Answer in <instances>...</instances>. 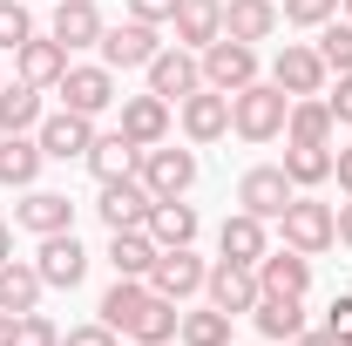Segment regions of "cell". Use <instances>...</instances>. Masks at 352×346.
I'll use <instances>...</instances> for the list:
<instances>
[{
  "label": "cell",
  "mask_w": 352,
  "mask_h": 346,
  "mask_svg": "<svg viewBox=\"0 0 352 346\" xmlns=\"http://www.w3.org/2000/svg\"><path fill=\"white\" fill-rule=\"evenodd\" d=\"M102 326L129 333L135 346H170L176 326H183V312H176V299H163L149 278H116V285L102 292Z\"/></svg>",
  "instance_id": "cell-1"
},
{
  "label": "cell",
  "mask_w": 352,
  "mask_h": 346,
  "mask_svg": "<svg viewBox=\"0 0 352 346\" xmlns=\"http://www.w3.org/2000/svg\"><path fill=\"white\" fill-rule=\"evenodd\" d=\"M285 116H292V95L278 82H251L230 95V130L244 136V143H271V136H285Z\"/></svg>",
  "instance_id": "cell-2"
},
{
  "label": "cell",
  "mask_w": 352,
  "mask_h": 346,
  "mask_svg": "<svg viewBox=\"0 0 352 346\" xmlns=\"http://www.w3.org/2000/svg\"><path fill=\"white\" fill-rule=\"evenodd\" d=\"M278 224H285V245L305 252V258H318V252L339 245V217H332V204H318V197H292Z\"/></svg>",
  "instance_id": "cell-3"
},
{
  "label": "cell",
  "mask_w": 352,
  "mask_h": 346,
  "mask_svg": "<svg viewBox=\"0 0 352 346\" xmlns=\"http://www.w3.org/2000/svg\"><path fill=\"white\" fill-rule=\"evenodd\" d=\"M258 82V48L251 41H230V34H217V41L204 48V88H223V95H237V88Z\"/></svg>",
  "instance_id": "cell-4"
},
{
  "label": "cell",
  "mask_w": 352,
  "mask_h": 346,
  "mask_svg": "<svg viewBox=\"0 0 352 346\" xmlns=\"http://www.w3.org/2000/svg\"><path fill=\"white\" fill-rule=\"evenodd\" d=\"M197 88H204V54H197V48H156V61H149V95L183 102V95H197Z\"/></svg>",
  "instance_id": "cell-5"
},
{
  "label": "cell",
  "mask_w": 352,
  "mask_h": 346,
  "mask_svg": "<svg viewBox=\"0 0 352 346\" xmlns=\"http://www.w3.org/2000/svg\"><path fill=\"white\" fill-rule=\"evenodd\" d=\"M34 272H41V285H54V292H75L88 278V252L75 245V231H47L41 252H34Z\"/></svg>",
  "instance_id": "cell-6"
},
{
  "label": "cell",
  "mask_w": 352,
  "mask_h": 346,
  "mask_svg": "<svg viewBox=\"0 0 352 346\" xmlns=\"http://www.w3.org/2000/svg\"><path fill=\"white\" fill-rule=\"evenodd\" d=\"M102 224L109 231H142L149 224V211H156V197H149V183L142 176H116V183H102Z\"/></svg>",
  "instance_id": "cell-7"
},
{
  "label": "cell",
  "mask_w": 352,
  "mask_h": 346,
  "mask_svg": "<svg viewBox=\"0 0 352 346\" xmlns=\"http://www.w3.org/2000/svg\"><path fill=\"white\" fill-rule=\"evenodd\" d=\"M54 95H61V109H75V116H102L109 102H116V68L102 61V68H75L68 61V75L54 82Z\"/></svg>",
  "instance_id": "cell-8"
},
{
  "label": "cell",
  "mask_w": 352,
  "mask_h": 346,
  "mask_svg": "<svg viewBox=\"0 0 352 346\" xmlns=\"http://www.w3.org/2000/svg\"><path fill=\"white\" fill-rule=\"evenodd\" d=\"M135 176L149 183V197H190V183H197V156L190 150H142V163H135Z\"/></svg>",
  "instance_id": "cell-9"
},
{
  "label": "cell",
  "mask_w": 352,
  "mask_h": 346,
  "mask_svg": "<svg viewBox=\"0 0 352 346\" xmlns=\"http://www.w3.org/2000/svg\"><path fill=\"white\" fill-rule=\"evenodd\" d=\"M204 278H210V265L197 258L190 245H170V252H156V265H149V285L163 292V299H190V292H204Z\"/></svg>",
  "instance_id": "cell-10"
},
{
  "label": "cell",
  "mask_w": 352,
  "mask_h": 346,
  "mask_svg": "<svg viewBox=\"0 0 352 346\" xmlns=\"http://www.w3.org/2000/svg\"><path fill=\"white\" fill-rule=\"evenodd\" d=\"M204 292H210V305H217V312H230V319H237V312H251V305H258V265H237V258H217L210 265V278H204Z\"/></svg>",
  "instance_id": "cell-11"
},
{
  "label": "cell",
  "mask_w": 352,
  "mask_h": 346,
  "mask_svg": "<svg viewBox=\"0 0 352 346\" xmlns=\"http://www.w3.org/2000/svg\"><path fill=\"white\" fill-rule=\"evenodd\" d=\"M102 61H109V68H149V61H156V21H122V28H102Z\"/></svg>",
  "instance_id": "cell-12"
},
{
  "label": "cell",
  "mask_w": 352,
  "mask_h": 346,
  "mask_svg": "<svg viewBox=\"0 0 352 346\" xmlns=\"http://www.w3.org/2000/svg\"><path fill=\"white\" fill-rule=\"evenodd\" d=\"M237 204L251 217H285V204H292V176H285V163H258V170L237 176Z\"/></svg>",
  "instance_id": "cell-13"
},
{
  "label": "cell",
  "mask_w": 352,
  "mask_h": 346,
  "mask_svg": "<svg viewBox=\"0 0 352 346\" xmlns=\"http://www.w3.org/2000/svg\"><path fill=\"white\" fill-rule=\"evenodd\" d=\"M325 75H332V68L318 61V48H298V41H285V48H278V61H271V82L285 88L292 102H298V95H318Z\"/></svg>",
  "instance_id": "cell-14"
},
{
  "label": "cell",
  "mask_w": 352,
  "mask_h": 346,
  "mask_svg": "<svg viewBox=\"0 0 352 346\" xmlns=\"http://www.w3.org/2000/svg\"><path fill=\"white\" fill-rule=\"evenodd\" d=\"M41 156H54V163H75V156H88V143H95V116H75V109H61V116H41Z\"/></svg>",
  "instance_id": "cell-15"
},
{
  "label": "cell",
  "mask_w": 352,
  "mask_h": 346,
  "mask_svg": "<svg viewBox=\"0 0 352 346\" xmlns=\"http://www.w3.org/2000/svg\"><path fill=\"white\" fill-rule=\"evenodd\" d=\"M102 28H109V21H102V7H95V0H54L47 34L68 48V54H75V48H95V41H102Z\"/></svg>",
  "instance_id": "cell-16"
},
{
  "label": "cell",
  "mask_w": 352,
  "mask_h": 346,
  "mask_svg": "<svg viewBox=\"0 0 352 346\" xmlns=\"http://www.w3.org/2000/svg\"><path fill=\"white\" fill-rule=\"evenodd\" d=\"M183 136H190V143H217V136H230V95H223V88L183 95Z\"/></svg>",
  "instance_id": "cell-17"
},
{
  "label": "cell",
  "mask_w": 352,
  "mask_h": 346,
  "mask_svg": "<svg viewBox=\"0 0 352 346\" xmlns=\"http://www.w3.org/2000/svg\"><path fill=\"white\" fill-rule=\"evenodd\" d=\"M14 224L34 231V238H47V231H75V204H68L61 190H34V183H28V197L14 204Z\"/></svg>",
  "instance_id": "cell-18"
},
{
  "label": "cell",
  "mask_w": 352,
  "mask_h": 346,
  "mask_svg": "<svg viewBox=\"0 0 352 346\" xmlns=\"http://www.w3.org/2000/svg\"><path fill=\"white\" fill-rule=\"evenodd\" d=\"M258 285L264 292H285V299H305L311 292V258L292 252V245H285V252H264L258 258Z\"/></svg>",
  "instance_id": "cell-19"
},
{
  "label": "cell",
  "mask_w": 352,
  "mask_h": 346,
  "mask_svg": "<svg viewBox=\"0 0 352 346\" xmlns=\"http://www.w3.org/2000/svg\"><path fill=\"white\" fill-rule=\"evenodd\" d=\"M122 136H129L135 150H156L170 136V102L163 95H129L122 102Z\"/></svg>",
  "instance_id": "cell-20"
},
{
  "label": "cell",
  "mask_w": 352,
  "mask_h": 346,
  "mask_svg": "<svg viewBox=\"0 0 352 346\" xmlns=\"http://www.w3.org/2000/svg\"><path fill=\"white\" fill-rule=\"evenodd\" d=\"M14 68H21V82H34V88H54L61 75H68V48L54 41V34H47V41H34V34H28V41L14 48Z\"/></svg>",
  "instance_id": "cell-21"
},
{
  "label": "cell",
  "mask_w": 352,
  "mask_h": 346,
  "mask_svg": "<svg viewBox=\"0 0 352 346\" xmlns=\"http://www.w3.org/2000/svg\"><path fill=\"white\" fill-rule=\"evenodd\" d=\"M223 34L230 41H271L278 34V0H223Z\"/></svg>",
  "instance_id": "cell-22"
},
{
  "label": "cell",
  "mask_w": 352,
  "mask_h": 346,
  "mask_svg": "<svg viewBox=\"0 0 352 346\" xmlns=\"http://www.w3.org/2000/svg\"><path fill=\"white\" fill-rule=\"evenodd\" d=\"M170 28H176V41H183V48H197V54H204V48L223 34V0H183Z\"/></svg>",
  "instance_id": "cell-23"
},
{
  "label": "cell",
  "mask_w": 352,
  "mask_h": 346,
  "mask_svg": "<svg viewBox=\"0 0 352 346\" xmlns=\"http://www.w3.org/2000/svg\"><path fill=\"white\" fill-rule=\"evenodd\" d=\"M41 136H0V183L7 190H28L34 176H41Z\"/></svg>",
  "instance_id": "cell-24"
},
{
  "label": "cell",
  "mask_w": 352,
  "mask_h": 346,
  "mask_svg": "<svg viewBox=\"0 0 352 346\" xmlns=\"http://www.w3.org/2000/svg\"><path fill=\"white\" fill-rule=\"evenodd\" d=\"M88 170L102 176V183H116V176H135V163H142V150H135L129 136L116 130V136H95V143H88V156H82Z\"/></svg>",
  "instance_id": "cell-25"
},
{
  "label": "cell",
  "mask_w": 352,
  "mask_h": 346,
  "mask_svg": "<svg viewBox=\"0 0 352 346\" xmlns=\"http://www.w3.org/2000/svg\"><path fill=\"white\" fill-rule=\"evenodd\" d=\"M149 238H156V252H170V245H190L197 238V211L183 204V197H156V211H149V224H142Z\"/></svg>",
  "instance_id": "cell-26"
},
{
  "label": "cell",
  "mask_w": 352,
  "mask_h": 346,
  "mask_svg": "<svg viewBox=\"0 0 352 346\" xmlns=\"http://www.w3.org/2000/svg\"><path fill=\"white\" fill-rule=\"evenodd\" d=\"M217 252L223 258H237V265H258L271 245H264V217L251 211H237V217H223V231H217Z\"/></svg>",
  "instance_id": "cell-27"
},
{
  "label": "cell",
  "mask_w": 352,
  "mask_h": 346,
  "mask_svg": "<svg viewBox=\"0 0 352 346\" xmlns=\"http://www.w3.org/2000/svg\"><path fill=\"white\" fill-rule=\"evenodd\" d=\"M41 130V88L34 82H0V136H28Z\"/></svg>",
  "instance_id": "cell-28"
},
{
  "label": "cell",
  "mask_w": 352,
  "mask_h": 346,
  "mask_svg": "<svg viewBox=\"0 0 352 346\" xmlns=\"http://www.w3.org/2000/svg\"><path fill=\"white\" fill-rule=\"evenodd\" d=\"M251 319H258V333H264V340H292V333H305V305H298V299H285V292H258Z\"/></svg>",
  "instance_id": "cell-29"
},
{
  "label": "cell",
  "mask_w": 352,
  "mask_h": 346,
  "mask_svg": "<svg viewBox=\"0 0 352 346\" xmlns=\"http://www.w3.org/2000/svg\"><path fill=\"white\" fill-rule=\"evenodd\" d=\"M109 265H116V278H149L156 238L149 231H109Z\"/></svg>",
  "instance_id": "cell-30"
},
{
  "label": "cell",
  "mask_w": 352,
  "mask_h": 346,
  "mask_svg": "<svg viewBox=\"0 0 352 346\" xmlns=\"http://www.w3.org/2000/svg\"><path fill=\"white\" fill-rule=\"evenodd\" d=\"M41 272H34V265H0V312H14V319H21V312H34V305H41Z\"/></svg>",
  "instance_id": "cell-31"
},
{
  "label": "cell",
  "mask_w": 352,
  "mask_h": 346,
  "mask_svg": "<svg viewBox=\"0 0 352 346\" xmlns=\"http://www.w3.org/2000/svg\"><path fill=\"white\" fill-rule=\"evenodd\" d=\"M285 136H292V143H305V150H325V143H332V109H325V102H311V95H298V102H292V116H285Z\"/></svg>",
  "instance_id": "cell-32"
},
{
  "label": "cell",
  "mask_w": 352,
  "mask_h": 346,
  "mask_svg": "<svg viewBox=\"0 0 352 346\" xmlns=\"http://www.w3.org/2000/svg\"><path fill=\"white\" fill-rule=\"evenodd\" d=\"M176 340H183V346H230V312H217V305H204V312H183Z\"/></svg>",
  "instance_id": "cell-33"
},
{
  "label": "cell",
  "mask_w": 352,
  "mask_h": 346,
  "mask_svg": "<svg viewBox=\"0 0 352 346\" xmlns=\"http://www.w3.org/2000/svg\"><path fill=\"white\" fill-rule=\"evenodd\" d=\"M285 176H292V190L325 183V176H332V150H305V143H292V150H285Z\"/></svg>",
  "instance_id": "cell-34"
},
{
  "label": "cell",
  "mask_w": 352,
  "mask_h": 346,
  "mask_svg": "<svg viewBox=\"0 0 352 346\" xmlns=\"http://www.w3.org/2000/svg\"><path fill=\"white\" fill-rule=\"evenodd\" d=\"M318 61H325L332 75H346V68H352V21H325V34H318Z\"/></svg>",
  "instance_id": "cell-35"
},
{
  "label": "cell",
  "mask_w": 352,
  "mask_h": 346,
  "mask_svg": "<svg viewBox=\"0 0 352 346\" xmlns=\"http://www.w3.org/2000/svg\"><path fill=\"white\" fill-rule=\"evenodd\" d=\"M28 34H34V14H28L21 0H0V48L14 54V48L28 41Z\"/></svg>",
  "instance_id": "cell-36"
},
{
  "label": "cell",
  "mask_w": 352,
  "mask_h": 346,
  "mask_svg": "<svg viewBox=\"0 0 352 346\" xmlns=\"http://www.w3.org/2000/svg\"><path fill=\"white\" fill-rule=\"evenodd\" d=\"M7 346H61V333L47 326L41 312H21V319H14V340H7Z\"/></svg>",
  "instance_id": "cell-37"
},
{
  "label": "cell",
  "mask_w": 352,
  "mask_h": 346,
  "mask_svg": "<svg viewBox=\"0 0 352 346\" xmlns=\"http://www.w3.org/2000/svg\"><path fill=\"white\" fill-rule=\"evenodd\" d=\"M339 14V0H285V21L292 28H325Z\"/></svg>",
  "instance_id": "cell-38"
},
{
  "label": "cell",
  "mask_w": 352,
  "mask_h": 346,
  "mask_svg": "<svg viewBox=\"0 0 352 346\" xmlns=\"http://www.w3.org/2000/svg\"><path fill=\"white\" fill-rule=\"evenodd\" d=\"M325 333H332V346H352V292L325 305Z\"/></svg>",
  "instance_id": "cell-39"
},
{
  "label": "cell",
  "mask_w": 352,
  "mask_h": 346,
  "mask_svg": "<svg viewBox=\"0 0 352 346\" xmlns=\"http://www.w3.org/2000/svg\"><path fill=\"white\" fill-rule=\"evenodd\" d=\"M61 346H116V326H102V319H95V326H75Z\"/></svg>",
  "instance_id": "cell-40"
},
{
  "label": "cell",
  "mask_w": 352,
  "mask_h": 346,
  "mask_svg": "<svg viewBox=\"0 0 352 346\" xmlns=\"http://www.w3.org/2000/svg\"><path fill=\"white\" fill-rule=\"evenodd\" d=\"M176 7H183V0H129L135 21H176Z\"/></svg>",
  "instance_id": "cell-41"
},
{
  "label": "cell",
  "mask_w": 352,
  "mask_h": 346,
  "mask_svg": "<svg viewBox=\"0 0 352 346\" xmlns=\"http://www.w3.org/2000/svg\"><path fill=\"white\" fill-rule=\"evenodd\" d=\"M325 109H332V123H352V68L339 75V95H325Z\"/></svg>",
  "instance_id": "cell-42"
},
{
  "label": "cell",
  "mask_w": 352,
  "mask_h": 346,
  "mask_svg": "<svg viewBox=\"0 0 352 346\" xmlns=\"http://www.w3.org/2000/svg\"><path fill=\"white\" fill-rule=\"evenodd\" d=\"M332 176L346 183V197H352V150H339V156H332Z\"/></svg>",
  "instance_id": "cell-43"
},
{
  "label": "cell",
  "mask_w": 352,
  "mask_h": 346,
  "mask_svg": "<svg viewBox=\"0 0 352 346\" xmlns=\"http://www.w3.org/2000/svg\"><path fill=\"white\" fill-rule=\"evenodd\" d=\"M332 217H339V245H352V204H339Z\"/></svg>",
  "instance_id": "cell-44"
},
{
  "label": "cell",
  "mask_w": 352,
  "mask_h": 346,
  "mask_svg": "<svg viewBox=\"0 0 352 346\" xmlns=\"http://www.w3.org/2000/svg\"><path fill=\"white\" fill-rule=\"evenodd\" d=\"M292 346H332V333H292Z\"/></svg>",
  "instance_id": "cell-45"
},
{
  "label": "cell",
  "mask_w": 352,
  "mask_h": 346,
  "mask_svg": "<svg viewBox=\"0 0 352 346\" xmlns=\"http://www.w3.org/2000/svg\"><path fill=\"white\" fill-rule=\"evenodd\" d=\"M14 340V312H0V346Z\"/></svg>",
  "instance_id": "cell-46"
},
{
  "label": "cell",
  "mask_w": 352,
  "mask_h": 346,
  "mask_svg": "<svg viewBox=\"0 0 352 346\" xmlns=\"http://www.w3.org/2000/svg\"><path fill=\"white\" fill-rule=\"evenodd\" d=\"M7 252H14V231H7V224H0V265H7Z\"/></svg>",
  "instance_id": "cell-47"
},
{
  "label": "cell",
  "mask_w": 352,
  "mask_h": 346,
  "mask_svg": "<svg viewBox=\"0 0 352 346\" xmlns=\"http://www.w3.org/2000/svg\"><path fill=\"white\" fill-rule=\"evenodd\" d=\"M346 21H352V0H346Z\"/></svg>",
  "instance_id": "cell-48"
}]
</instances>
